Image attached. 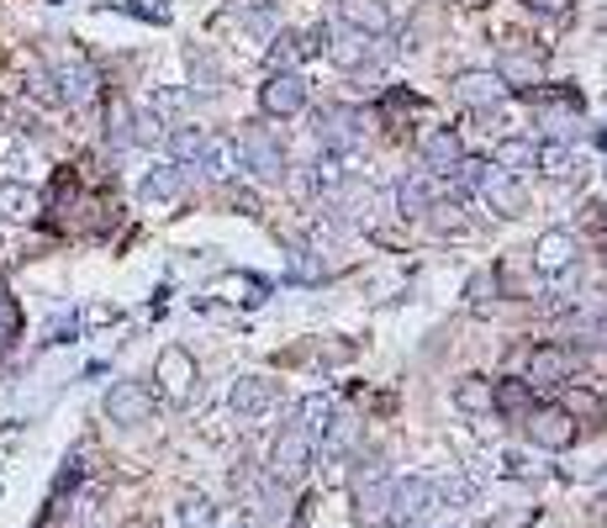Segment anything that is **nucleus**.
<instances>
[{
    "label": "nucleus",
    "instance_id": "obj_1",
    "mask_svg": "<svg viewBox=\"0 0 607 528\" xmlns=\"http://www.w3.org/2000/svg\"><path fill=\"white\" fill-rule=\"evenodd\" d=\"M233 143H238L243 169H254L260 180H285V143H281V133H275V127L254 123V127H243Z\"/></svg>",
    "mask_w": 607,
    "mask_h": 528
},
{
    "label": "nucleus",
    "instance_id": "obj_2",
    "mask_svg": "<svg viewBox=\"0 0 607 528\" xmlns=\"http://www.w3.org/2000/svg\"><path fill=\"white\" fill-rule=\"evenodd\" d=\"M354 524L360 528H391L396 524V481L391 476H360L354 481Z\"/></svg>",
    "mask_w": 607,
    "mask_h": 528
},
{
    "label": "nucleus",
    "instance_id": "obj_3",
    "mask_svg": "<svg viewBox=\"0 0 607 528\" xmlns=\"http://www.w3.org/2000/svg\"><path fill=\"white\" fill-rule=\"evenodd\" d=\"M312 433L306 428H281L275 433V444H270V481H302L306 470H312Z\"/></svg>",
    "mask_w": 607,
    "mask_h": 528
},
{
    "label": "nucleus",
    "instance_id": "obj_4",
    "mask_svg": "<svg viewBox=\"0 0 607 528\" xmlns=\"http://www.w3.org/2000/svg\"><path fill=\"white\" fill-rule=\"evenodd\" d=\"M312 133L323 143V154H354L364 143V117L354 106H323V111L312 117Z\"/></svg>",
    "mask_w": 607,
    "mask_h": 528
},
{
    "label": "nucleus",
    "instance_id": "obj_5",
    "mask_svg": "<svg viewBox=\"0 0 607 528\" xmlns=\"http://www.w3.org/2000/svg\"><path fill=\"white\" fill-rule=\"evenodd\" d=\"M154 375H159L164 397H169L175 407H185L190 397H196V354H190V349L169 344V349L159 354V365H154Z\"/></svg>",
    "mask_w": 607,
    "mask_h": 528
},
{
    "label": "nucleus",
    "instance_id": "obj_6",
    "mask_svg": "<svg viewBox=\"0 0 607 528\" xmlns=\"http://www.w3.org/2000/svg\"><path fill=\"white\" fill-rule=\"evenodd\" d=\"M523 428H528V439L539 449H549V454H560V449L576 444V418H570L566 407H533L523 418Z\"/></svg>",
    "mask_w": 607,
    "mask_h": 528
},
{
    "label": "nucleus",
    "instance_id": "obj_7",
    "mask_svg": "<svg viewBox=\"0 0 607 528\" xmlns=\"http://www.w3.org/2000/svg\"><path fill=\"white\" fill-rule=\"evenodd\" d=\"M576 233H566V227H549V233H539V244H533V270L545 275V281H566L570 270H576Z\"/></svg>",
    "mask_w": 607,
    "mask_h": 528
},
{
    "label": "nucleus",
    "instance_id": "obj_8",
    "mask_svg": "<svg viewBox=\"0 0 607 528\" xmlns=\"http://www.w3.org/2000/svg\"><path fill=\"white\" fill-rule=\"evenodd\" d=\"M106 418L121 428L148 423L154 418V391L143 387V381H117V387L106 391Z\"/></svg>",
    "mask_w": 607,
    "mask_h": 528
},
{
    "label": "nucleus",
    "instance_id": "obj_9",
    "mask_svg": "<svg viewBox=\"0 0 607 528\" xmlns=\"http://www.w3.org/2000/svg\"><path fill=\"white\" fill-rule=\"evenodd\" d=\"M439 196H444V180H439L433 169H412V175L396 180V212H402V217H423V212H433Z\"/></svg>",
    "mask_w": 607,
    "mask_h": 528
},
{
    "label": "nucleus",
    "instance_id": "obj_10",
    "mask_svg": "<svg viewBox=\"0 0 607 528\" xmlns=\"http://www.w3.org/2000/svg\"><path fill=\"white\" fill-rule=\"evenodd\" d=\"M260 106L264 117H296L306 106V80L296 69H281V75H270V85L260 90Z\"/></svg>",
    "mask_w": 607,
    "mask_h": 528
},
{
    "label": "nucleus",
    "instance_id": "obj_11",
    "mask_svg": "<svg viewBox=\"0 0 607 528\" xmlns=\"http://www.w3.org/2000/svg\"><path fill=\"white\" fill-rule=\"evenodd\" d=\"M454 101H466V106H476V111H497L502 106V96H507V85L491 75V69H466V75H454Z\"/></svg>",
    "mask_w": 607,
    "mask_h": 528
},
{
    "label": "nucleus",
    "instance_id": "obj_12",
    "mask_svg": "<svg viewBox=\"0 0 607 528\" xmlns=\"http://www.w3.org/2000/svg\"><path fill=\"white\" fill-rule=\"evenodd\" d=\"M570 370H576V354L560 349V344H545V349H533V354H528L523 381H528V387H566Z\"/></svg>",
    "mask_w": 607,
    "mask_h": 528
},
{
    "label": "nucleus",
    "instance_id": "obj_13",
    "mask_svg": "<svg viewBox=\"0 0 607 528\" xmlns=\"http://www.w3.org/2000/svg\"><path fill=\"white\" fill-rule=\"evenodd\" d=\"M507 90H533V85L545 80V59L533 53V48H502V59L491 69Z\"/></svg>",
    "mask_w": 607,
    "mask_h": 528
},
{
    "label": "nucleus",
    "instance_id": "obj_14",
    "mask_svg": "<svg viewBox=\"0 0 607 528\" xmlns=\"http://www.w3.org/2000/svg\"><path fill=\"white\" fill-rule=\"evenodd\" d=\"M439 487L433 481H423V476H407V481H396V518H407V524H423V518H433L439 512Z\"/></svg>",
    "mask_w": 607,
    "mask_h": 528
},
{
    "label": "nucleus",
    "instance_id": "obj_15",
    "mask_svg": "<svg viewBox=\"0 0 607 528\" xmlns=\"http://www.w3.org/2000/svg\"><path fill=\"white\" fill-rule=\"evenodd\" d=\"M185 185H190V169H185V164H159V169L143 175L138 196L148 206H169V202H180L185 196Z\"/></svg>",
    "mask_w": 607,
    "mask_h": 528
},
{
    "label": "nucleus",
    "instance_id": "obj_16",
    "mask_svg": "<svg viewBox=\"0 0 607 528\" xmlns=\"http://www.w3.org/2000/svg\"><path fill=\"white\" fill-rule=\"evenodd\" d=\"M53 90H59V101H63V106L96 101V69H90V63H80V59L53 63Z\"/></svg>",
    "mask_w": 607,
    "mask_h": 528
},
{
    "label": "nucleus",
    "instance_id": "obj_17",
    "mask_svg": "<svg viewBox=\"0 0 607 528\" xmlns=\"http://www.w3.org/2000/svg\"><path fill=\"white\" fill-rule=\"evenodd\" d=\"M227 402H233V412H238V418H248V423H254V418H264V412L275 407V381H264V375H238Z\"/></svg>",
    "mask_w": 607,
    "mask_h": 528
},
{
    "label": "nucleus",
    "instance_id": "obj_18",
    "mask_svg": "<svg viewBox=\"0 0 607 528\" xmlns=\"http://www.w3.org/2000/svg\"><path fill=\"white\" fill-rule=\"evenodd\" d=\"M481 202L491 206L497 217H518V212H523V185H518V175H507V169H486Z\"/></svg>",
    "mask_w": 607,
    "mask_h": 528
},
{
    "label": "nucleus",
    "instance_id": "obj_19",
    "mask_svg": "<svg viewBox=\"0 0 607 528\" xmlns=\"http://www.w3.org/2000/svg\"><path fill=\"white\" fill-rule=\"evenodd\" d=\"M323 42H327V27H317V32H275V48H270L275 75H281V69H296V63H302L306 53H317Z\"/></svg>",
    "mask_w": 607,
    "mask_h": 528
},
{
    "label": "nucleus",
    "instance_id": "obj_20",
    "mask_svg": "<svg viewBox=\"0 0 607 528\" xmlns=\"http://www.w3.org/2000/svg\"><path fill=\"white\" fill-rule=\"evenodd\" d=\"M460 159H466L460 133H454V127H428V133H423V164H428V169H433V175H449Z\"/></svg>",
    "mask_w": 607,
    "mask_h": 528
},
{
    "label": "nucleus",
    "instance_id": "obj_21",
    "mask_svg": "<svg viewBox=\"0 0 607 528\" xmlns=\"http://www.w3.org/2000/svg\"><path fill=\"white\" fill-rule=\"evenodd\" d=\"M327 59L339 63V69H360V63L375 59V38H364V32H354V27L327 32Z\"/></svg>",
    "mask_w": 607,
    "mask_h": 528
},
{
    "label": "nucleus",
    "instance_id": "obj_22",
    "mask_svg": "<svg viewBox=\"0 0 607 528\" xmlns=\"http://www.w3.org/2000/svg\"><path fill=\"white\" fill-rule=\"evenodd\" d=\"M339 11H344V21L354 27V32H364V38L391 32V11H385V0H339Z\"/></svg>",
    "mask_w": 607,
    "mask_h": 528
},
{
    "label": "nucleus",
    "instance_id": "obj_23",
    "mask_svg": "<svg viewBox=\"0 0 607 528\" xmlns=\"http://www.w3.org/2000/svg\"><path fill=\"white\" fill-rule=\"evenodd\" d=\"M164 143H169V154H175V164H196L202 169V159H206V148H212V133L206 127H190V123H180L175 133H164Z\"/></svg>",
    "mask_w": 607,
    "mask_h": 528
},
{
    "label": "nucleus",
    "instance_id": "obj_24",
    "mask_svg": "<svg viewBox=\"0 0 607 528\" xmlns=\"http://www.w3.org/2000/svg\"><path fill=\"white\" fill-rule=\"evenodd\" d=\"M38 212V190H27L21 180H0V223H32Z\"/></svg>",
    "mask_w": 607,
    "mask_h": 528
},
{
    "label": "nucleus",
    "instance_id": "obj_25",
    "mask_svg": "<svg viewBox=\"0 0 607 528\" xmlns=\"http://www.w3.org/2000/svg\"><path fill=\"white\" fill-rule=\"evenodd\" d=\"M533 154H539V143H533V138H497L491 164L507 169V175H523V169H533Z\"/></svg>",
    "mask_w": 607,
    "mask_h": 528
},
{
    "label": "nucleus",
    "instance_id": "obj_26",
    "mask_svg": "<svg viewBox=\"0 0 607 528\" xmlns=\"http://www.w3.org/2000/svg\"><path fill=\"white\" fill-rule=\"evenodd\" d=\"M491 412H507V418L523 423L528 412H533V387H528V381H502V387H491Z\"/></svg>",
    "mask_w": 607,
    "mask_h": 528
},
{
    "label": "nucleus",
    "instance_id": "obj_27",
    "mask_svg": "<svg viewBox=\"0 0 607 528\" xmlns=\"http://www.w3.org/2000/svg\"><path fill=\"white\" fill-rule=\"evenodd\" d=\"M533 169H539L545 180H570V175H576V154H570V143H539Z\"/></svg>",
    "mask_w": 607,
    "mask_h": 528
},
{
    "label": "nucleus",
    "instance_id": "obj_28",
    "mask_svg": "<svg viewBox=\"0 0 607 528\" xmlns=\"http://www.w3.org/2000/svg\"><path fill=\"white\" fill-rule=\"evenodd\" d=\"M454 407H460V412H470V418H486V412H491V381H481V375H466V381L454 387Z\"/></svg>",
    "mask_w": 607,
    "mask_h": 528
},
{
    "label": "nucleus",
    "instance_id": "obj_29",
    "mask_svg": "<svg viewBox=\"0 0 607 528\" xmlns=\"http://www.w3.org/2000/svg\"><path fill=\"white\" fill-rule=\"evenodd\" d=\"M175 528H217V508L206 502L202 491H190V497H180V508H175Z\"/></svg>",
    "mask_w": 607,
    "mask_h": 528
},
{
    "label": "nucleus",
    "instance_id": "obj_30",
    "mask_svg": "<svg viewBox=\"0 0 607 528\" xmlns=\"http://www.w3.org/2000/svg\"><path fill=\"white\" fill-rule=\"evenodd\" d=\"M354 433H360L354 412H339V407H333V418L323 423V433H317V439H323L327 449H349V444H354Z\"/></svg>",
    "mask_w": 607,
    "mask_h": 528
},
{
    "label": "nucleus",
    "instance_id": "obj_31",
    "mask_svg": "<svg viewBox=\"0 0 607 528\" xmlns=\"http://www.w3.org/2000/svg\"><path fill=\"white\" fill-rule=\"evenodd\" d=\"M327 418H333V402H327V397H306V402H302V423H296V428H306V433L317 439Z\"/></svg>",
    "mask_w": 607,
    "mask_h": 528
},
{
    "label": "nucleus",
    "instance_id": "obj_32",
    "mask_svg": "<svg viewBox=\"0 0 607 528\" xmlns=\"http://www.w3.org/2000/svg\"><path fill=\"white\" fill-rule=\"evenodd\" d=\"M486 169H491V164H486V159H460V164H454V169H449V175H454V190H481Z\"/></svg>",
    "mask_w": 607,
    "mask_h": 528
},
{
    "label": "nucleus",
    "instance_id": "obj_33",
    "mask_svg": "<svg viewBox=\"0 0 607 528\" xmlns=\"http://www.w3.org/2000/svg\"><path fill=\"white\" fill-rule=\"evenodd\" d=\"M133 143H143V148L164 143V123L154 117V111H138V117H133Z\"/></svg>",
    "mask_w": 607,
    "mask_h": 528
},
{
    "label": "nucleus",
    "instance_id": "obj_34",
    "mask_svg": "<svg viewBox=\"0 0 607 528\" xmlns=\"http://www.w3.org/2000/svg\"><path fill=\"white\" fill-rule=\"evenodd\" d=\"M185 106H190V96H185V90H159V96H154V117H180Z\"/></svg>",
    "mask_w": 607,
    "mask_h": 528
},
{
    "label": "nucleus",
    "instance_id": "obj_35",
    "mask_svg": "<svg viewBox=\"0 0 607 528\" xmlns=\"http://www.w3.org/2000/svg\"><path fill=\"white\" fill-rule=\"evenodd\" d=\"M106 138L117 143H133V111H127V106H111V133H106Z\"/></svg>",
    "mask_w": 607,
    "mask_h": 528
},
{
    "label": "nucleus",
    "instance_id": "obj_36",
    "mask_svg": "<svg viewBox=\"0 0 607 528\" xmlns=\"http://www.w3.org/2000/svg\"><path fill=\"white\" fill-rule=\"evenodd\" d=\"M17 302H11V296H6V291H0V344H6V339H17Z\"/></svg>",
    "mask_w": 607,
    "mask_h": 528
},
{
    "label": "nucleus",
    "instance_id": "obj_37",
    "mask_svg": "<svg viewBox=\"0 0 607 528\" xmlns=\"http://www.w3.org/2000/svg\"><path fill=\"white\" fill-rule=\"evenodd\" d=\"M528 11H533V17H566L570 11V0H523Z\"/></svg>",
    "mask_w": 607,
    "mask_h": 528
},
{
    "label": "nucleus",
    "instance_id": "obj_38",
    "mask_svg": "<svg viewBox=\"0 0 607 528\" xmlns=\"http://www.w3.org/2000/svg\"><path fill=\"white\" fill-rule=\"evenodd\" d=\"M497 296V275H476L470 281V302H491Z\"/></svg>",
    "mask_w": 607,
    "mask_h": 528
},
{
    "label": "nucleus",
    "instance_id": "obj_39",
    "mask_svg": "<svg viewBox=\"0 0 607 528\" xmlns=\"http://www.w3.org/2000/svg\"><path fill=\"white\" fill-rule=\"evenodd\" d=\"M227 528H248V524H243V518H238V524H227Z\"/></svg>",
    "mask_w": 607,
    "mask_h": 528
}]
</instances>
